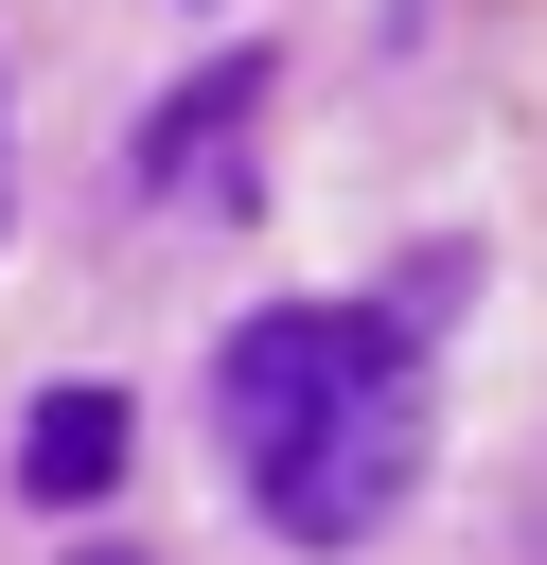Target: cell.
Returning a JSON list of instances; mask_svg holds the SVG:
<instances>
[{
  "label": "cell",
  "instance_id": "1",
  "mask_svg": "<svg viewBox=\"0 0 547 565\" xmlns=\"http://www.w3.org/2000/svg\"><path fill=\"white\" fill-rule=\"evenodd\" d=\"M247 477H265V530H282V547H353V530H388L406 477H423V371L371 353V371H353L282 459H247Z\"/></svg>",
  "mask_w": 547,
  "mask_h": 565
},
{
  "label": "cell",
  "instance_id": "2",
  "mask_svg": "<svg viewBox=\"0 0 547 565\" xmlns=\"http://www.w3.org/2000/svg\"><path fill=\"white\" fill-rule=\"evenodd\" d=\"M371 353H406V335H388V318H353V300H265V318L212 353V424H229V459H282V441H300Z\"/></svg>",
  "mask_w": 547,
  "mask_h": 565
},
{
  "label": "cell",
  "instance_id": "3",
  "mask_svg": "<svg viewBox=\"0 0 547 565\" xmlns=\"http://www.w3.org/2000/svg\"><path fill=\"white\" fill-rule=\"evenodd\" d=\"M124 477V388H35V424H18V494L35 512H88Z\"/></svg>",
  "mask_w": 547,
  "mask_h": 565
},
{
  "label": "cell",
  "instance_id": "4",
  "mask_svg": "<svg viewBox=\"0 0 547 565\" xmlns=\"http://www.w3.org/2000/svg\"><path fill=\"white\" fill-rule=\"evenodd\" d=\"M247 106H265V53H212V71L141 124V177H159V194H194V177L229 194V124H247Z\"/></svg>",
  "mask_w": 547,
  "mask_h": 565
},
{
  "label": "cell",
  "instance_id": "5",
  "mask_svg": "<svg viewBox=\"0 0 547 565\" xmlns=\"http://www.w3.org/2000/svg\"><path fill=\"white\" fill-rule=\"evenodd\" d=\"M71 565H124V547H71Z\"/></svg>",
  "mask_w": 547,
  "mask_h": 565
},
{
  "label": "cell",
  "instance_id": "6",
  "mask_svg": "<svg viewBox=\"0 0 547 565\" xmlns=\"http://www.w3.org/2000/svg\"><path fill=\"white\" fill-rule=\"evenodd\" d=\"M0 212H18V159H0Z\"/></svg>",
  "mask_w": 547,
  "mask_h": 565
}]
</instances>
